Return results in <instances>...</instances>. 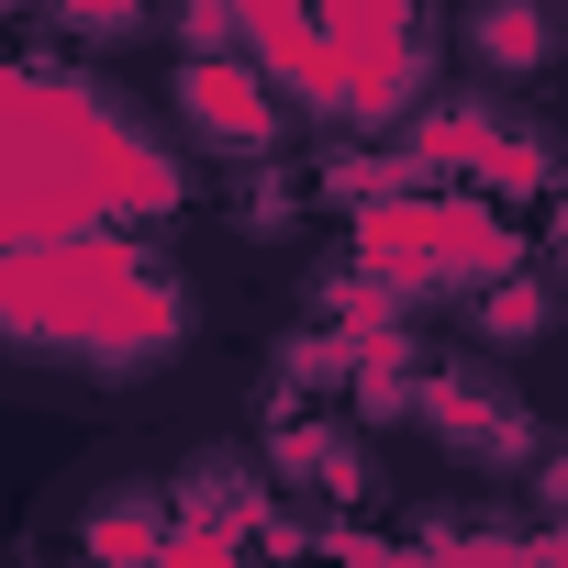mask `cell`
<instances>
[{"mask_svg":"<svg viewBox=\"0 0 568 568\" xmlns=\"http://www.w3.org/2000/svg\"><path fill=\"white\" fill-rule=\"evenodd\" d=\"M190 179L168 145H145V123L90 90L79 68H12L0 57V256L23 245H68V234H123L179 212Z\"/></svg>","mask_w":568,"mask_h":568,"instance_id":"cell-1","label":"cell"},{"mask_svg":"<svg viewBox=\"0 0 568 568\" xmlns=\"http://www.w3.org/2000/svg\"><path fill=\"white\" fill-rule=\"evenodd\" d=\"M179 335H190V291L145 234H68V245L0 256V346H23V357L134 379L179 357Z\"/></svg>","mask_w":568,"mask_h":568,"instance_id":"cell-2","label":"cell"},{"mask_svg":"<svg viewBox=\"0 0 568 568\" xmlns=\"http://www.w3.org/2000/svg\"><path fill=\"white\" fill-rule=\"evenodd\" d=\"M168 101H179V123H190L201 145H223L234 168H267L278 145H291V101H278L245 57H179V68H168Z\"/></svg>","mask_w":568,"mask_h":568,"instance_id":"cell-3","label":"cell"},{"mask_svg":"<svg viewBox=\"0 0 568 568\" xmlns=\"http://www.w3.org/2000/svg\"><path fill=\"white\" fill-rule=\"evenodd\" d=\"M413 424H424V446H446V457H468V468H524V457H535V413H524V390L490 379V368H424Z\"/></svg>","mask_w":568,"mask_h":568,"instance_id":"cell-4","label":"cell"},{"mask_svg":"<svg viewBox=\"0 0 568 568\" xmlns=\"http://www.w3.org/2000/svg\"><path fill=\"white\" fill-rule=\"evenodd\" d=\"M267 468L302 501H379V468L335 413H267Z\"/></svg>","mask_w":568,"mask_h":568,"instance_id":"cell-5","label":"cell"},{"mask_svg":"<svg viewBox=\"0 0 568 568\" xmlns=\"http://www.w3.org/2000/svg\"><path fill=\"white\" fill-rule=\"evenodd\" d=\"M557 0H468V68L479 79H546L557 68Z\"/></svg>","mask_w":568,"mask_h":568,"instance_id":"cell-6","label":"cell"},{"mask_svg":"<svg viewBox=\"0 0 568 568\" xmlns=\"http://www.w3.org/2000/svg\"><path fill=\"white\" fill-rule=\"evenodd\" d=\"M168 524H179V513H168V490L145 479V490H112V501L79 524V546H90V568H156V557H168Z\"/></svg>","mask_w":568,"mask_h":568,"instance_id":"cell-7","label":"cell"},{"mask_svg":"<svg viewBox=\"0 0 568 568\" xmlns=\"http://www.w3.org/2000/svg\"><path fill=\"white\" fill-rule=\"evenodd\" d=\"M490 357H524V346H546L557 335V291H546V278L535 267H513V278H490V291H479V324H468Z\"/></svg>","mask_w":568,"mask_h":568,"instance_id":"cell-8","label":"cell"},{"mask_svg":"<svg viewBox=\"0 0 568 568\" xmlns=\"http://www.w3.org/2000/svg\"><path fill=\"white\" fill-rule=\"evenodd\" d=\"M234 223H245V234H291V223H302V179L256 168V179H245V201H234Z\"/></svg>","mask_w":568,"mask_h":568,"instance_id":"cell-9","label":"cell"},{"mask_svg":"<svg viewBox=\"0 0 568 568\" xmlns=\"http://www.w3.org/2000/svg\"><path fill=\"white\" fill-rule=\"evenodd\" d=\"M68 23H90V34H123V23H145V0H57Z\"/></svg>","mask_w":568,"mask_h":568,"instance_id":"cell-10","label":"cell"},{"mask_svg":"<svg viewBox=\"0 0 568 568\" xmlns=\"http://www.w3.org/2000/svg\"><path fill=\"white\" fill-rule=\"evenodd\" d=\"M546 245H557V267H568V190H557V212H546Z\"/></svg>","mask_w":568,"mask_h":568,"instance_id":"cell-11","label":"cell"}]
</instances>
